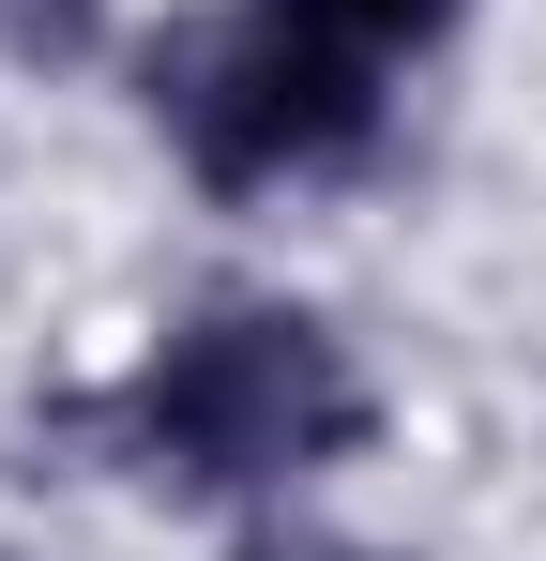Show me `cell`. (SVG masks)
<instances>
[{"label":"cell","mask_w":546,"mask_h":561,"mask_svg":"<svg viewBox=\"0 0 546 561\" xmlns=\"http://www.w3.org/2000/svg\"><path fill=\"white\" fill-rule=\"evenodd\" d=\"M364 440H379V379L288 288H213V304L152 319L137 365L31 410V456L122 470L152 501H288V485L350 470Z\"/></svg>","instance_id":"cell-1"},{"label":"cell","mask_w":546,"mask_h":561,"mask_svg":"<svg viewBox=\"0 0 546 561\" xmlns=\"http://www.w3.org/2000/svg\"><path fill=\"white\" fill-rule=\"evenodd\" d=\"M243 561H395V547H243Z\"/></svg>","instance_id":"cell-4"},{"label":"cell","mask_w":546,"mask_h":561,"mask_svg":"<svg viewBox=\"0 0 546 561\" xmlns=\"http://www.w3.org/2000/svg\"><path fill=\"white\" fill-rule=\"evenodd\" d=\"M470 0H197L168 31H137V106L168 137L197 197H288L350 183L395 137V77L441 46Z\"/></svg>","instance_id":"cell-2"},{"label":"cell","mask_w":546,"mask_h":561,"mask_svg":"<svg viewBox=\"0 0 546 561\" xmlns=\"http://www.w3.org/2000/svg\"><path fill=\"white\" fill-rule=\"evenodd\" d=\"M122 46V0H0V61L15 77H91Z\"/></svg>","instance_id":"cell-3"}]
</instances>
